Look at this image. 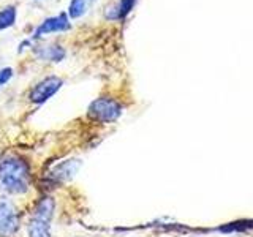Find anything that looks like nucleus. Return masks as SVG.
<instances>
[{"label":"nucleus","instance_id":"1a4fd4ad","mask_svg":"<svg viewBox=\"0 0 253 237\" xmlns=\"http://www.w3.org/2000/svg\"><path fill=\"white\" fill-rule=\"evenodd\" d=\"M35 54L40 59L47 60V62H60L65 57V49L60 47L59 44H51V46H42L35 49Z\"/></svg>","mask_w":253,"mask_h":237},{"label":"nucleus","instance_id":"0eeeda50","mask_svg":"<svg viewBox=\"0 0 253 237\" xmlns=\"http://www.w3.org/2000/svg\"><path fill=\"white\" fill-rule=\"evenodd\" d=\"M78 166H79V163L76 160L63 161L59 166H55V168L47 174V179L51 180V184H55V182H65L76 172Z\"/></svg>","mask_w":253,"mask_h":237},{"label":"nucleus","instance_id":"20e7f679","mask_svg":"<svg viewBox=\"0 0 253 237\" xmlns=\"http://www.w3.org/2000/svg\"><path fill=\"white\" fill-rule=\"evenodd\" d=\"M19 229V215L14 205L0 201V237H13Z\"/></svg>","mask_w":253,"mask_h":237},{"label":"nucleus","instance_id":"7ed1b4c3","mask_svg":"<svg viewBox=\"0 0 253 237\" xmlns=\"http://www.w3.org/2000/svg\"><path fill=\"white\" fill-rule=\"evenodd\" d=\"M62 85H63V81L59 76H47L32 87V90L29 93V100L34 103V105H43V103H46L60 90Z\"/></svg>","mask_w":253,"mask_h":237},{"label":"nucleus","instance_id":"9d476101","mask_svg":"<svg viewBox=\"0 0 253 237\" xmlns=\"http://www.w3.org/2000/svg\"><path fill=\"white\" fill-rule=\"evenodd\" d=\"M97 2V0H71L70 6H68V18H83V16L90 10L92 5Z\"/></svg>","mask_w":253,"mask_h":237},{"label":"nucleus","instance_id":"f03ea898","mask_svg":"<svg viewBox=\"0 0 253 237\" xmlns=\"http://www.w3.org/2000/svg\"><path fill=\"white\" fill-rule=\"evenodd\" d=\"M87 116L93 122L113 123L122 116V105L111 97H100L93 100L87 108Z\"/></svg>","mask_w":253,"mask_h":237},{"label":"nucleus","instance_id":"39448f33","mask_svg":"<svg viewBox=\"0 0 253 237\" xmlns=\"http://www.w3.org/2000/svg\"><path fill=\"white\" fill-rule=\"evenodd\" d=\"M68 29H70L68 16H67V13H60L57 16H52V18L44 19L37 27L34 37L35 38H40L42 35H46V34H54V32H63V30H68Z\"/></svg>","mask_w":253,"mask_h":237},{"label":"nucleus","instance_id":"423d86ee","mask_svg":"<svg viewBox=\"0 0 253 237\" xmlns=\"http://www.w3.org/2000/svg\"><path fill=\"white\" fill-rule=\"evenodd\" d=\"M54 212H55V201L52 196H43L35 202L34 209H32V215L35 218H42L44 221H49L52 223L54 218Z\"/></svg>","mask_w":253,"mask_h":237},{"label":"nucleus","instance_id":"9b49d317","mask_svg":"<svg viewBox=\"0 0 253 237\" xmlns=\"http://www.w3.org/2000/svg\"><path fill=\"white\" fill-rule=\"evenodd\" d=\"M16 8L14 6H5L3 10H0V30H5L11 27L16 22Z\"/></svg>","mask_w":253,"mask_h":237},{"label":"nucleus","instance_id":"f8f14e48","mask_svg":"<svg viewBox=\"0 0 253 237\" xmlns=\"http://www.w3.org/2000/svg\"><path fill=\"white\" fill-rule=\"evenodd\" d=\"M11 76H13V70L11 68H2V70H0V87L5 85L8 81H10Z\"/></svg>","mask_w":253,"mask_h":237},{"label":"nucleus","instance_id":"f257e3e1","mask_svg":"<svg viewBox=\"0 0 253 237\" xmlns=\"http://www.w3.org/2000/svg\"><path fill=\"white\" fill-rule=\"evenodd\" d=\"M32 184V171L26 158L5 154L0 158V185L10 195H24Z\"/></svg>","mask_w":253,"mask_h":237},{"label":"nucleus","instance_id":"6e6552de","mask_svg":"<svg viewBox=\"0 0 253 237\" xmlns=\"http://www.w3.org/2000/svg\"><path fill=\"white\" fill-rule=\"evenodd\" d=\"M27 236L29 237H52L51 236V223L42 218L30 217L27 223Z\"/></svg>","mask_w":253,"mask_h":237}]
</instances>
